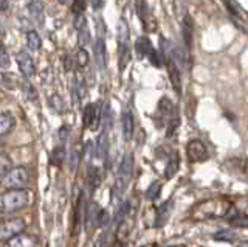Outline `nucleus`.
Returning <instances> with one entry per match:
<instances>
[{
	"instance_id": "nucleus-39",
	"label": "nucleus",
	"mask_w": 248,
	"mask_h": 247,
	"mask_svg": "<svg viewBox=\"0 0 248 247\" xmlns=\"http://www.w3.org/2000/svg\"><path fill=\"white\" fill-rule=\"evenodd\" d=\"M84 25H87V22H85V16L84 14H79V16H75V28L79 32V30L84 27Z\"/></svg>"
},
{
	"instance_id": "nucleus-9",
	"label": "nucleus",
	"mask_w": 248,
	"mask_h": 247,
	"mask_svg": "<svg viewBox=\"0 0 248 247\" xmlns=\"http://www.w3.org/2000/svg\"><path fill=\"white\" fill-rule=\"evenodd\" d=\"M37 239L34 235L30 233H20L17 236L11 238L10 241H6L3 247H36Z\"/></svg>"
},
{
	"instance_id": "nucleus-37",
	"label": "nucleus",
	"mask_w": 248,
	"mask_h": 247,
	"mask_svg": "<svg viewBox=\"0 0 248 247\" xmlns=\"http://www.w3.org/2000/svg\"><path fill=\"white\" fill-rule=\"evenodd\" d=\"M107 222H108V213L106 210H101L99 216H98V221H96V226L104 227V226H107Z\"/></svg>"
},
{
	"instance_id": "nucleus-8",
	"label": "nucleus",
	"mask_w": 248,
	"mask_h": 247,
	"mask_svg": "<svg viewBox=\"0 0 248 247\" xmlns=\"http://www.w3.org/2000/svg\"><path fill=\"white\" fill-rule=\"evenodd\" d=\"M16 61H17V66H19L20 72H22L23 76H25V78H31V76L36 73L34 61L27 51H19L17 56H16Z\"/></svg>"
},
{
	"instance_id": "nucleus-25",
	"label": "nucleus",
	"mask_w": 248,
	"mask_h": 247,
	"mask_svg": "<svg viewBox=\"0 0 248 247\" xmlns=\"http://www.w3.org/2000/svg\"><path fill=\"white\" fill-rule=\"evenodd\" d=\"M160 193H161V183L154 182L151 187L146 190V198L149 200H155V199L160 198Z\"/></svg>"
},
{
	"instance_id": "nucleus-23",
	"label": "nucleus",
	"mask_w": 248,
	"mask_h": 247,
	"mask_svg": "<svg viewBox=\"0 0 248 247\" xmlns=\"http://www.w3.org/2000/svg\"><path fill=\"white\" fill-rule=\"evenodd\" d=\"M177 169H178V156H177V154H174V156L169 159L168 165H166V169H165L166 179H170V177H174L175 173H177Z\"/></svg>"
},
{
	"instance_id": "nucleus-10",
	"label": "nucleus",
	"mask_w": 248,
	"mask_h": 247,
	"mask_svg": "<svg viewBox=\"0 0 248 247\" xmlns=\"http://www.w3.org/2000/svg\"><path fill=\"white\" fill-rule=\"evenodd\" d=\"M166 66H168V73H169V80L170 84H172L174 90L177 92L178 95L182 94V78H180V72H178V67L174 63L172 58L166 59Z\"/></svg>"
},
{
	"instance_id": "nucleus-20",
	"label": "nucleus",
	"mask_w": 248,
	"mask_h": 247,
	"mask_svg": "<svg viewBox=\"0 0 248 247\" xmlns=\"http://www.w3.org/2000/svg\"><path fill=\"white\" fill-rule=\"evenodd\" d=\"M27 45H28V49L33 51L41 50V45H42L41 36H39L37 32H34V30H30L27 33Z\"/></svg>"
},
{
	"instance_id": "nucleus-43",
	"label": "nucleus",
	"mask_w": 248,
	"mask_h": 247,
	"mask_svg": "<svg viewBox=\"0 0 248 247\" xmlns=\"http://www.w3.org/2000/svg\"><path fill=\"white\" fill-rule=\"evenodd\" d=\"M92 6H93V8L96 10V8H103V6H104V3H103V2H93V3H92Z\"/></svg>"
},
{
	"instance_id": "nucleus-42",
	"label": "nucleus",
	"mask_w": 248,
	"mask_h": 247,
	"mask_svg": "<svg viewBox=\"0 0 248 247\" xmlns=\"http://www.w3.org/2000/svg\"><path fill=\"white\" fill-rule=\"evenodd\" d=\"M93 247H104V238L101 236V238H98L95 243H93Z\"/></svg>"
},
{
	"instance_id": "nucleus-17",
	"label": "nucleus",
	"mask_w": 248,
	"mask_h": 247,
	"mask_svg": "<svg viewBox=\"0 0 248 247\" xmlns=\"http://www.w3.org/2000/svg\"><path fill=\"white\" fill-rule=\"evenodd\" d=\"M28 11L31 14V17H33L34 22H39V24H42L44 20V3L42 2H28Z\"/></svg>"
},
{
	"instance_id": "nucleus-30",
	"label": "nucleus",
	"mask_w": 248,
	"mask_h": 247,
	"mask_svg": "<svg viewBox=\"0 0 248 247\" xmlns=\"http://www.w3.org/2000/svg\"><path fill=\"white\" fill-rule=\"evenodd\" d=\"M236 207H237V214L240 216H245L248 218V198H240L236 200Z\"/></svg>"
},
{
	"instance_id": "nucleus-6",
	"label": "nucleus",
	"mask_w": 248,
	"mask_h": 247,
	"mask_svg": "<svg viewBox=\"0 0 248 247\" xmlns=\"http://www.w3.org/2000/svg\"><path fill=\"white\" fill-rule=\"evenodd\" d=\"M84 128H89L92 131H96L99 128V123H101V106L95 104V103H90L84 107Z\"/></svg>"
},
{
	"instance_id": "nucleus-41",
	"label": "nucleus",
	"mask_w": 248,
	"mask_h": 247,
	"mask_svg": "<svg viewBox=\"0 0 248 247\" xmlns=\"http://www.w3.org/2000/svg\"><path fill=\"white\" fill-rule=\"evenodd\" d=\"M177 126H178V118H175V120L170 121L169 129H168V137H172V134H174V131L177 129Z\"/></svg>"
},
{
	"instance_id": "nucleus-11",
	"label": "nucleus",
	"mask_w": 248,
	"mask_h": 247,
	"mask_svg": "<svg viewBox=\"0 0 248 247\" xmlns=\"http://www.w3.org/2000/svg\"><path fill=\"white\" fill-rule=\"evenodd\" d=\"M93 53H95V63L96 67L104 70L107 66V49H106V41L103 37H99L95 42V49H93Z\"/></svg>"
},
{
	"instance_id": "nucleus-28",
	"label": "nucleus",
	"mask_w": 248,
	"mask_h": 247,
	"mask_svg": "<svg viewBox=\"0 0 248 247\" xmlns=\"http://www.w3.org/2000/svg\"><path fill=\"white\" fill-rule=\"evenodd\" d=\"M79 37H78V44H79V47H85L89 42H90V32H89V27L84 25L79 32Z\"/></svg>"
},
{
	"instance_id": "nucleus-15",
	"label": "nucleus",
	"mask_w": 248,
	"mask_h": 247,
	"mask_svg": "<svg viewBox=\"0 0 248 247\" xmlns=\"http://www.w3.org/2000/svg\"><path fill=\"white\" fill-rule=\"evenodd\" d=\"M14 123H16V120L10 112L0 114V137L10 132V131L14 128Z\"/></svg>"
},
{
	"instance_id": "nucleus-34",
	"label": "nucleus",
	"mask_w": 248,
	"mask_h": 247,
	"mask_svg": "<svg viewBox=\"0 0 248 247\" xmlns=\"http://www.w3.org/2000/svg\"><path fill=\"white\" fill-rule=\"evenodd\" d=\"M11 169V160L3 154H0V174H6Z\"/></svg>"
},
{
	"instance_id": "nucleus-18",
	"label": "nucleus",
	"mask_w": 248,
	"mask_h": 247,
	"mask_svg": "<svg viewBox=\"0 0 248 247\" xmlns=\"http://www.w3.org/2000/svg\"><path fill=\"white\" fill-rule=\"evenodd\" d=\"M172 205H174L172 200H166L165 204L160 205L158 213H157V226H163V224L168 221L170 212H172V210H170V208H172Z\"/></svg>"
},
{
	"instance_id": "nucleus-1",
	"label": "nucleus",
	"mask_w": 248,
	"mask_h": 247,
	"mask_svg": "<svg viewBox=\"0 0 248 247\" xmlns=\"http://www.w3.org/2000/svg\"><path fill=\"white\" fill-rule=\"evenodd\" d=\"M231 200L228 198H213L200 202L192 212V219L196 221H205V219H214V218H223L231 210Z\"/></svg>"
},
{
	"instance_id": "nucleus-16",
	"label": "nucleus",
	"mask_w": 248,
	"mask_h": 247,
	"mask_svg": "<svg viewBox=\"0 0 248 247\" xmlns=\"http://www.w3.org/2000/svg\"><path fill=\"white\" fill-rule=\"evenodd\" d=\"M107 149H108V140H107V135L106 132H103L96 140V146H95V156L99 160H104L107 156Z\"/></svg>"
},
{
	"instance_id": "nucleus-45",
	"label": "nucleus",
	"mask_w": 248,
	"mask_h": 247,
	"mask_svg": "<svg viewBox=\"0 0 248 247\" xmlns=\"http://www.w3.org/2000/svg\"><path fill=\"white\" fill-rule=\"evenodd\" d=\"M123 246H124V244H123V243H120V241H116V243L113 244V247H123Z\"/></svg>"
},
{
	"instance_id": "nucleus-38",
	"label": "nucleus",
	"mask_w": 248,
	"mask_h": 247,
	"mask_svg": "<svg viewBox=\"0 0 248 247\" xmlns=\"http://www.w3.org/2000/svg\"><path fill=\"white\" fill-rule=\"evenodd\" d=\"M147 58H149V61L152 63V66H155V67H160V66H161L160 58H158V53H157V50H155V49H152V50L149 51V55H147Z\"/></svg>"
},
{
	"instance_id": "nucleus-4",
	"label": "nucleus",
	"mask_w": 248,
	"mask_h": 247,
	"mask_svg": "<svg viewBox=\"0 0 248 247\" xmlns=\"http://www.w3.org/2000/svg\"><path fill=\"white\" fill-rule=\"evenodd\" d=\"M25 227H27L25 221L20 218H13V219L0 222V241H3V243L10 241L11 238L23 233Z\"/></svg>"
},
{
	"instance_id": "nucleus-12",
	"label": "nucleus",
	"mask_w": 248,
	"mask_h": 247,
	"mask_svg": "<svg viewBox=\"0 0 248 247\" xmlns=\"http://www.w3.org/2000/svg\"><path fill=\"white\" fill-rule=\"evenodd\" d=\"M227 168L232 174L248 179V160L247 159H230L227 162Z\"/></svg>"
},
{
	"instance_id": "nucleus-36",
	"label": "nucleus",
	"mask_w": 248,
	"mask_h": 247,
	"mask_svg": "<svg viewBox=\"0 0 248 247\" xmlns=\"http://www.w3.org/2000/svg\"><path fill=\"white\" fill-rule=\"evenodd\" d=\"M72 10L75 13V16H79V14H84L85 10V2H81V0H75L72 3Z\"/></svg>"
},
{
	"instance_id": "nucleus-33",
	"label": "nucleus",
	"mask_w": 248,
	"mask_h": 247,
	"mask_svg": "<svg viewBox=\"0 0 248 247\" xmlns=\"http://www.w3.org/2000/svg\"><path fill=\"white\" fill-rule=\"evenodd\" d=\"M214 239H217V241H232V239H234V231L220 230L214 235Z\"/></svg>"
},
{
	"instance_id": "nucleus-21",
	"label": "nucleus",
	"mask_w": 248,
	"mask_h": 247,
	"mask_svg": "<svg viewBox=\"0 0 248 247\" xmlns=\"http://www.w3.org/2000/svg\"><path fill=\"white\" fill-rule=\"evenodd\" d=\"M118 44H129V27L127 22L121 19L118 22Z\"/></svg>"
},
{
	"instance_id": "nucleus-19",
	"label": "nucleus",
	"mask_w": 248,
	"mask_h": 247,
	"mask_svg": "<svg viewBox=\"0 0 248 247\" xmlns=\"http://www.w3.org/2000/svg\"><path fill=\"white\" fill-rule=\"evenodd\" d=\"M135 50L138 53V56L144 58L149 55V51L152 50V44L147 37H140V39H137V42H135Z\"/></svg>"
},
{
	"instance_id": "nucleus-24",
	"label": "nucleus",
	"mask_w": 248,
	"mask_h": 247,
	"mask_svg": "<svg viewBox=\"0 0 248 247\" xmlns=\"http://www.w3.org/2000/svg\"><path fill=\"white\" fill-rule=\"evenodd\" d=\"M183 37H185V44L186 47H191L192 44V25H191V20L189 17L185 19V24H183Z\"/></svg>"
},
{
	"instance_id": "nucleus-2",
	"label": "nucleus",
	"mask_w": 248,
	"mask_h": 247,
	"mask_svg": "<svg viewBox=\"0 0 248 247\" xmlns=\"http://www.w3.org/2000/svg\"><path fill=\"white\" fill-rule=\"evenodd\" d=\"M30 191L27 190H8L0 195V214H10L19 212L30 204Z\"/></svg>"
},
{
	"instance_id": "nucleus-5",
	"label": "nucleus",
	"mask_w": 248,
	"mask_h": 247,
	"mask_svg": "<svg viewBox=\"0 0 248 247\" xmlns=\"http://www.w3.org/2000/svg\"><path fill=\"white\" fill-rule=\"evenodd\" d=\"M132 173H134V154L127 152V154H124L120 168H118V179H116V183H115L116 191H123L124 183L130 179Z\"/></svg>"
},
{
	"instance_id": "nucleus-35",
	"label": "nucleus",
	"mask_w": 248,
	"mask_h": 247,
	"mask_svg": "<svg viewBox=\"0 0 248 247\" xmlns=\"http://www.w3.org/2000/svg\"><path fill=\"white\" fill-rule=\"evenodd\" d=\"M76 59H78V66H79V67L87 66V63H89V53L85 51L84 49H81L79 51H78Z\"/></svg>"
},
{
	"instance_id": "nucleus-22",
	"label": "nucleus",
	"mask_w": 248,
	"mask_h": 247,
	"mask_svg": "<svg viewBox=\"0 0 248 247\" xmlns=\"http://www.w3.org/2000/svg\"><path fill=\"white\" fill-rule=\"evenodd\" d=\"M82 212L85 213V210H82V196H81V199L78 200V204H76V210H75V230H73L75 235L78 233V231H79V227H81V224L84 221Z\"/></svg>"
},
{
	"instance_id": "nucleus-7",
	"label": "nucleus",
	"mask_w": 248,
	"mask_h": 247,
	"mask_svg": "<svg viewBox=\"0 0 248 247\" xmlns=\"http://www.w3.org/2000/svg\"><path fill=\"white\" fill-rule=\"evenodd\" d=\"M186 154L191 162H203L208 159V149L205 143L200 140H191L186 145Z\"/></svg>"
},
{
	"instance_id": "nucleus-44",
	"label": "nucleus",
	"mask_w": 248,
	"mask_h": 247,
	"mask_svg": "<svg viewBox=\"0 0 248 247\" xmlns=\"http://www.w3.org/2000/svg\"><path fill=\"white\" fill-rule=\"evenodd\" d=\"M8 6H10L8 2H0V10H5V8H8Z\"/></svg>"
},
{
	"instance_id": "nucleus-46",
	"label": "nucleus",
	"mask_w": 248,
	"mask_h": 247,
	"mask_svg": "<svg viewBox=\"0 0 248 247\" xmlns=\"http://www.w3.org/2000/svg\"><path fill=\"white\" fill-rule=\"evenodd\" d=\"M237 247H248V241H245V243H240Z\"/></svg>"
},
{
	"instance_id": "nucleus-32",
	"label": "nucleus",
	"mask_w": 248,
	"mask_h": 247,
	"mask_svg": "<svg viewBox=\"0 0 248 247\" xmlns=\"http://www.w3.org/2000/svg\"><path fill=\"white\" fill-rule=\"evenodd\" d=\"M89 182H90V188L92 191L93 190H96L99 187V183H101V177H99V171L98 169H92L90 174H89Z\"/></svg>"
},
{
	"instance_id": "nucleus-14",
	"label": "nucleus",
	"mask_w": 248,
	"mask_h": 247,
	"mask_svg": "<svg viewBox=\"0 0 248 247\" xmlns=\"http://www.w3.org/2000/svg\"><path fill=\"white\" fill-rule=\"evenodd\" d=\"M130 61V47L129 44H118V68L123 72Z\"/></svg>"
},
{
	"instance_id": "nucleus-40",
	"label": "nucleus",
	"mask_w": 248,
	"mask_h": 247,
	"mask_svg": "<svg viewBox=\"0 0 248 247\" xmlns=\"http://www.w3.org/2000/svg\"><path fill=\"white\" fill-rule=\"evenodd\" d=\"M78 164H79V152L73 151L72 160H70V168H72V171H76V169H78Z\"/></svg>"
},
{
	"instance_id": "nucleus-47",
	"label": "nucleus",
	"mask_w": 248,
	"mask_h": 247,
	"mask_svg": "<svg viewBox=\"0 0 248 247\" xmlns=\"http://www.w3.org/2000/svg\"><path fill=\"white\" fill-rule=\"evenodd\" d=\"M0 154H3V143L0 140Z\"/></svg>"
},
{
	"instance_id": "nucleus-27",
	"label": "nucleus",
	"mask_w": 248,
	"mask_h": 247,
	"mask_svg": "<svg viewBox=\"0 0 248 247\" xmlns=\"http://www.w3.org/2000/svg\"><path fill=\"white\" fill-rule=\"evenodd\" d=\"M51 160L54 165H61L62 162L65 160V149L62 148V146H58V148H54V151L51 152Z\"/></svg>"
},
{
	"instance_id": "nucleus-31",
	"label": "nucleus",
	"mask_w": 248,
	"mask_h": 247,
	"mask_svg": "<svg viewBox=\"0 0 248 247\" xmlns=\"http://www.w3.org/2000/svg\"><path fill=\"white\" fill-rule=\"evenodd\" d=\"M127 212H129V202H123L121 207L118 208V212H116V214H115V224H116V226L121 224V221L126 218Z\"/></svg>"
},
{
	"instance_id": "nucleus-13",
	"label": "nucleus",
	"mask_w": 248,
	"mask_h": 247,
	"mask_svg": "<svg viewBox=\"0 0 248 247\" xmlns=\"http://www.w3.org/2000/svg\"><path fill=\"white\" fill-rule=\"evenodd\" d=\"M121 128H123V135L126 140H130L132 135H134L135 131V120L134 115H132L130 111H124L123 117H121Z\"/></svg>"
},
{
	"instance_id": "nucleus-29",
	"label": "nucleus",
	"mask_w": 248,
	"mask_h": 247,
	"mask_svg": "<svg viewBox=\"0 0 248 247\" xmlns=\"http://www.w3.org/2000/svg\"><path fill=\"white\" fill-rule=\"evenodd\" d=\"M230 224L232 227H239V229H245L248 227V218L240 214H234L232 218H230Z\"/></svg>"
},
{
	"instance_id": "nucleus-3",
	"label": "nucleus",
	"mask_w": 248,
	"mask_h": 247,
	"mask_svg": "<svg viewBox=\"0 0 248 247\" xmlns=\"http://www.w3.org/2000/svg\"><path fill=\"white\" fill-rule=\"evenodd\" d=\"M30 182V171L23 166L11 168L2 177V187L6 190H25Z\"/></svg>"
},
{
	"instance_id": "nucleus-26",
	"label": "nucleus",
	"mask_w": 248,
	"mask_h": 247,
	"mask_svg": "<svg viewBox=\"0 0 248 247\" xmlns=\"http://www.w3.org/2000/svg\"><path fill=\"white\" fill-rule=\"evenodd\" d=\"M135 6H137V13H138V16H140V19H141V22H143V25H144V28L147 27V3L146 2H137L135 3Z\"/></svg>"
}]
</instances>
